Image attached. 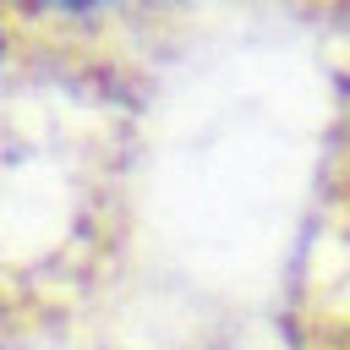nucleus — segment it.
I'll list each match as a JSON object with an SVG mask.
<instances>
[{
	"label": "nucleus",
	"instance_id": "f257e3e1",
	"mask_svg": "<svg viewBox=\"0 0 350 350\" xmlns=\"http://www.w3.org/2000/svg\"><path fill=\"white\" fill-rule=\"evenodd\" d=\"M49 11H71V16H88V11H104V5H120V0H38Z\"/></svg>",
	"mask_w": 350,
	"mask_h": 350
}]
</instances>
